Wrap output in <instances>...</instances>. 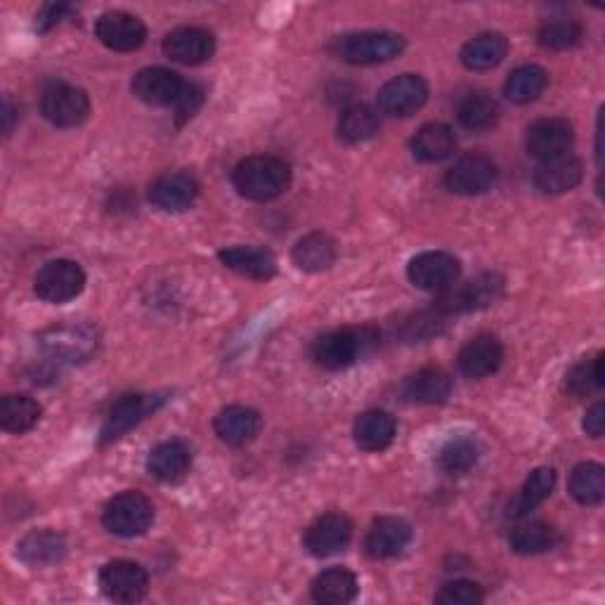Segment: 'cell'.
I'll return each mask as SVG.
<instances>
[{
    "mask_svg": "<svg viewBox=\"0 0 605 605\" xmlns=\"http://www.w3.org/2000/svg\"><path fill=\"white\" fill-rule=\"evenodd\" d=\"M154 523V506L138 490H125L107 502L102 525L117 537H140Z\"/></svg>",
    "mask_w": 605,
    "mask_h": 605,
    "instance_id": "6",
    "label": "cell"
},
{
    "mask_svg": "<svg viewBox=\"0 0 605 605\" xmlns=\"http://www.w3.org/2000/svg\"><path fill=\"white\" fill-rule=\"evenodd\" d=\"M483 589L475 582L468 579H454L443 584V589L435 594V603L440 605H481L483 603Z\"/></svg>",
    "mask_w": 605,
    "mask_h": 605,
    "instance_id": "43",
    "label": "cell"
},
{
    "mask_svg": "<svg viewBox=\"0 0 605 605\" xmlns=\"http://www.w3.org/2000/svg\"><path fill=\"white\" fill-rule=\"evenodd\" d=\"M163 54L169 60L185 64V67H196L204 64L213 58L215 52V39L213 33L199 27H180L167 33V39L161 43Z\"/></svg>",
    "mask_w": 605,
    "mask_h": 605,
    "instance_id": "15",
    "label": "cell"
},
{
    "mask_svg": "<svg viewBox=\"0 0 605 605\" xmlns=\"http://www.w3.org/2000/svg\"><path fill=\"white\" fill-rule=\"evenodd\" d=\"M405 395L419 405H443L452 395V379L440 366H424L405 381Z\"/></svg>",
    "mask_w": 605,
    "mask_h": 605,
    "instance_id": "30",
    "label": "cell"
},
{
    "mask_svg": "<svg viewBox=\"0 0 605 605\" xmlns=\"http://www.w3.org/2000/svg\"><path fill=\"white\" fill-rule=\"evenodd\" d=\"M573 500L582 506H598L605 497V468L596 462L577 464L567 483Z\"/></svg>",
    "mask_w": 605,
    "mask_h": 605,
    "instance_id": "34",
    "label": "cell"
},
{
    "mask_svg": "<svg viewBox=\"0 0 605 605\" xmlns=\"http://www.w3.org/2000/svg\"><path fill=\"white\" fill-rule=\"evenodd\" d=\"M558 530L544 521H527L511 530L508 544L521 556L546 554L558 544Z\"/></svg>",
    "mask_w": 605,
    "mask_h": 605,
    "instance_id": "33",
    "label": "cell"
},
{
    "mask_svg": "<svg viewBox=\"0 0 605 605\" xmlns=\"http://www.w3.org/2000/svg\"><path fill=\"white\" fill-rule=\"evenodd\" d=\"M85 289V272L79 263L60 259L46 263L33 280L36 296L52 305L79 299Z\"/></svg>",
    "mask_w": 605,
    "mask_h": 605,
    "instance_id": "7",
    "label": "cell"
},
{
    "mask_svg": "<svg viewBox=\"0 0 605 605\" xmlns=\"http://www.w3.org/2000/svg\"><path fill=\"white\" fill-rule=\"evenodd\" d=\"M201 104H204V90H201L196 83H185V88H182L180 98H178L175 104H173L178 123L190 121V119L199 112V107H201Z\"/></svg>",
    "mask_w": 605,
    "mask_h": 605,
    "instance_id": "45",
    "label": "cell"
},
{
    "mask_svg": "<svg viewBox=\"0 0 605 605\" xmlns=\"http://www.w3.org/2000/svg\"><path fill=\"white\" fill-rule=\"evenodd\" d=\"M261 428H263L261 414L244 405H230L225 410H220L213 419L215 435L230 447H244L253 443V440L259 437Z\"/></svg>",
    "mask_w": 605,
    "mask_h": 605,
    "instance_id": "19",
    "label": "cell"
},
{
    "mask_svg": "<svg viewBox=\"0 0 605 605\" xmlns=\"http://www.w3.org/2000/svg\"><path fill=\"white\" fill-rule=\"evenodd\" d=\"M584 433L589 437H601L605 431V405L603 402H596L594 407L586 410L584 414Z\"/></svg>",
    "mask_w": 605,
    "mask_h": 605,
    "instance_id": "47",
    "label": "cell"
},
{
    "mask_svg": "<svg viewBox=\"0 0 605 605\" xmlns=\"http://www.w3.org/2000/svg\"><path fill=\"white\" fill-rule=\"evenodd\" d=\"M192 466V452L182 440H167L147 456V471L161 483H178L185 478Z\"/></svg>",
    "mask_w": 605,
    "mask_h": 605,
    "instance_id": "25",
    "label": "cell"
},
{
    "mask_svg": "<svg viewBox=\"0 0 605 605\" xmlns=\"http://www.w3.org/2000/svg\"><path fill=\"white\" fill-rule=\"evenodd\" d=\"M397 424L393 414L383 410H370L355 419L353 437L362 452H383L393 445Z\"/></svg>",
    "mask_w": 605,
    "mask_h": 605,
    "instance_id": "26",
    "label": "cell"
},
{
    "mask_svg": "<svg viewBox=\"0 0 605 605\" xmlns=\"http://www.w3.org/2000/svg\"><path fill=\"white\" fill-rule=\"evenodd\" d=\"M504 296V280L500 274L485 272L466 284H452L450 289L440 291L435 301V310H440L445 317L475 313V310H485L497 303Z\"/></svg>",
    "mask_w": 605,
    "mask_h": 605,
    "instance_id": "5",
    "label": "cell"
},
{
    "mask_svg": "<svg viewBox=\"0 0 605 605\" xmlns=\"http://www.w3.org/2000/svg\"><path fill=\"white\" fill-rule=\"evenodd\" d=\"M218 259L228 270L249 280L265 282L278 274V259L265 246H230L220 251Z\"/></svg>",
    "mask_w": 605,
    "mask_h": 605,
    "instance_id": "22",
    "label": "cell"
},
{
    "mask_svg": "<svg viewBox=\"0 0 605 605\" xmlns=\"http://www.w3.org/2000/svg\"><path fill=\"white\" fill-rule=\"evenodd\" d=\"M161 402L163 397L159 395H140V393L123 395L121 400H117L102 424L100 443L109 445L114 443V440L123 437L128 431L135 428L142 419L154 414Z\"/></svg>",
    "mask_w": 605,
    "mask_h": 605,
    "instance_id": "13",
    "label": "cell"
},
{
    "mask_svg": "<svg viewBox=\"0 0 605 605\" xmlns=\"http://www.w3.org/2000/svg\"><path fill=\"white\" fill-rule=\"evenodd\" d=\"M548 83V73L540 64H525L511 71V77L504 83V95L516 102V104H527L535 102Z\"/></svg>",
    "mask_w": 605,
    "mask_h": 605,
    "instance_id": "35",
    "label": "cell"
},
{
    "mask_svg": "<svg viewBox=\"0 0 605 605\" xmlns=\"http://www.w3.org/2000/svg\"><path fill=\"white\" fill-rule=\"evenodd\" d=\"M460 370L468 379H485L500 370L504 362V345L497 336L481 334L471 339L460 351Z\"/></svg>",
    "mask_w": 605,
    "mask_h": 605,
    "instance_id": "21",
    "label": "cell"
},
{
    "mask_svg": "<svg viewBox=\"0 0 605 605\" xmlns=\"http://www.w3.org/2000/svg\"><path fill=\"white\" fill-rule=\"evenodd\" d=\"M506 54H508L506 36L497 31H487V33L475 36V39H471L462 48L460 60L471 71H487L502 64Z\"/></svg>",
    "mask_w": 605,
    "mask_h": 605,
    "instance_id": "31",
    "label": "cell"
},
{
    "mask_svg": "<svg viewBox=\"0 0 605 605\" xmlns=\"http://www.w3.org/2000/svg\"><path fill=\"white\" fill-rule=\"evenodd\" d=\"M232 185L249 201H272L289 190L291 167L280 157L255 154L236 163Z\"/></svg>",
    "mask_w": 605,
    "mask_h": 605,
    "instance_id": "1",
    "label": "cell"
},
{
    "mask_svg": "<svg viewBox=\"0 0 605 605\" xmlns=\"http://www.w3.org/2000/svg\"><path fill=\"white\" fill-rule=\"evenodd\" d=\"M497 163L485 154H466L445 175V185L450 192L462 196L485 194L497 182Z\"/></svg>",
    "mask_w": 605,
    "mask_h": 605,
    "instance_id": "12",
    "label": "cell"
},
{
    "mask_svg": "<svg viewBox=\"0 0 605 605\" xmlns=\"http://www.w3.org/2000/svg\"><path fill=\"white\" fill-rule=\"evenodd\" d=\"M71 12L73 10L67 3H48V6H43V10L39 14H36V29H39V31H50V29H54L58 24H62Z\"/></svg>",
    "mask_w": 605,
    "mask_h": 605,
    "instance_id": "46",
    "label": "cell"
},
{
    "mask_svg": "<svg viewBox=\"0 0 605 605\" xmlns=\"http://www.w3.org/2000/svg\"><path fill=\"white\" fill-rule=\"evenodd\" d=\"M199 196V185L196 180L188 173H169L161 175L159 180L152 182L150 188V201L169 213H180L194 206V201Z\"/></svg>",
    "mask_w": 605,
    "mask_h": 605,
    "instance_id": "23",
    "label": "cell"
},
{
    "mask_svg": "<svg viewBox=\"0 0 605 605\" xmlns=\"http://www.w3.org/2000/svg\"><path fill=\"white\" fill-rule=\"evenodd\" d=\"M41 405L29 395H6L0 402V426L8 433H27L41 421Z\"/></svg>",
    "mask_w": 605,
    "mask_h": 605,
    "instance_id": "36",
    "label": "cell"
},
{
    "mask_svg": "<svg viewBox=\"0 0 605 605\" xmlns=\"http://www.w3.org/2000/svg\"><path fill=\"white\" fill-rule=\"evenodd\" d=\"M379 128H381V121L374 109L366 104H355V107H347L341 114L339 138L345 144H360V142L372 140L379 133Z\"/></svg>",
    "mask_w": 605,
    "mask_h": 605,
    "instance_id": "37",
    "label": "cell"
},
{
    "mask_svg": "<svg viewBox=\"0 0 605 605\" xmlns=\"http://www.w3.org/2000/svg\"><path fill=\"white\" fill-rule=\"evenodd\" d=\"M17 556L31 567H48L67 556V540L58 530H33L17 544Z\"/></svg>",
    "mask_w": 605,
    "mask_h": 605,
    "instance_id": "27",
    "label": "cell"
},
{
    "mask_svg": "<svg viewBox=\"0 0 605 605\" xmlns=\"http://www.w3.org/2000/svg\"><path fill=\"white\" fill-rule=\"evenodd\" d=\"M481 460V447L468 435L452 437L445 443V447L437 454V466L450 475H464L468 473Z\"/></svg>",
    "mask_w": 605,
    "mask_h": 605,
    "instance_id": "39",
    "label": "cell"
},
{
    "mask_svg": "<svg viewBox=\"0 0 605 605\" xmlns=\"http://www.w3.org/2000/svg\"><path fill=\"white\" fill-rule=\"evenodd\" d=\"M14 114H17V109H14L12 100L6 95V100H3V131H6V135L12 133V128H14Z\"/></svg>",
    "mask_w": 605,
    "mask_h": 605,
    "instance_id": "48",
    "label": "cell"
},
{
    "mask_svg": "<svg viewBox=\"0 0 605 605\" xmlns=\"http://www.w3.org/2000/svg\"><path fill=\"white\" fill-rule=\"evenodd\" d=\"M336 58L347 64L370 67L400 58L405 52V39L391 31H357L339 36L334 41Z\"/></svg>",
    "mask_w": 605,
    "mask_h": 605,
    "instance_id": "4",
    "label": "cell"
},
{
    "mask_svg": "<svg viewBox=\"0 0 605 605\" xmlns=\"http://www.w3.org/2000/svg\"><path fill=\"white\" fill-rule=\"evenodd\" d=\"M456 150L454 131L447 123H426L412 138V154L421 163H437Z\"/></svg>",
    "mask_w": 605,
    "mask_h": 605,
    "instance_id": "32",
    "label": "cell"
},
{
    "mask_svg": "<svg viewBox=\"0 0 605 605\" xmlns=\"http://www.w3.org/2000/svg\"><path fill=\"white\" fill-rule=\"evenodd\" d=\"M428 100V83L416 73H402L379 90V109L383 114L407 119L416 114Z\"/></svg>",
    "mask_w": 605,
    "mask_h": 605,
    "instance_id": "11",
    "label": "cell"
},
{
    "mask_svg": "<svg viewBox=\"0 0 605 605\" xmlns=\"http://www.w3.org/2000/svg\"><path fill=\"white\" fill-rule=\"evenodd\" d=\"M95 36L100 43L114 52H133L144 46L147 41V27L140 20V17L123 12V10H112L100 14V20L95 22Z\"/></svg>",
    "mask_w": 605,
    "mask_h": 605,
    "instance_id": "14",
    "label": "cell"
},
{
    "mask_svg": "<svg viewBox=\"0 0 605 605\" xmlns=\"http://www.w3.org/2000/svg\"><path fill=\"white\" fill-rule=\"evenodd\" d=\"M462 265L447 251H426L419 253L407 265V278L416 289L424 291H445L460 282Z\"/></svg>",
    "mask_w": 605,
    "mask_h": 605,
    "instance_id": "10",
    "label": "cell"
},
{
    "mask_svg": "<svg viewBox=\"0 0 605 605\" xmlns=\"http://www.w3.org/2000/svg\"><path fill=\"white\" fill-rule=\"evenodd\" d=\"M41 351L60 364H85L93 360L100 345L95 326L85 322H60L39 334Z\"/></svg>",
    "mask_w": 605,
    "mask_h": 605,
    "instance_id": "2",
    "label": "cell"
},
{
    "mask_svg": "<svg viewBox=\"0 0 605 605\" xmlns=\"http://www.w3.org/2000/svg\"><path fill=\"white\" fill-rule=\"evenodd\" d=\"M376 345V334L372 329H334V332L322 334L313 343V360L322 370L341 372L353 366L357 360H362L366 353H372Z\"/></svg>",
    "mask_w": 605,
    "mask_h": 605,
    "instance_id": "3",
    "label": "cell"
},
{
    "mask_svg": "<svg viewBox=\"0 0 605 605\" xmlns=\"http://www.w3.org/2000/svg\"><path fill=\"white\" fill-rule=\"evenodd\" d=\"M605 386L603 379V353H598L594 360H584L573 372L567 374V389L575 395H589Z\"/></svg>",
    "mask_w": 605,
    "mask_h": 605,
    "instance_id": "41",
    "label": "cell"
},
{
    "mask_svg": "<svg viewBox=\"0 0 605 605\" xmlns=\"http://www.w3.org/2000/svg\"><path fill=\"white\" fill-rule=\"evenodd\" d=\"M188 81L180 79V73L167 67H147L135 73L131 83L133 95L144 104L152 107H173Z\"/></svg>",
    "mask_w": 605,
    "mask_h": 605,
    "instance_id": "18",
    "label": "cell"
},
{
    "mask_svg": "<svg viewBox=\"0 0 605 605\" xmlns=\"http://www.w3.org/2000/svg\"><path fill=\"white\" fill-rule=\"evenodd\" d=\"M445 315L440 313V310L431 307V310H421V313H416L407 324H405V339L407 341H428L433 336H437L440 332H443L445 326Z\"/></svg>",
    "mask_w": 605,
    "mask_h": 605,
    "instance_id": "44",
    "label": "cell"
},
{
    "mask_svg": "<svg viewBox=\"0 0 605 605\" xmlns=\"http://www.w3.org/2000/svg\"><path fill=\"white\" fill-rule=\"evenodd\" d=\"M573 125L565 119H542L527 128L525 147L527 154L540 161L558 159L571 152L573 147Z\"/></svg>",
    "mask_w": 605,
    "mask_h": 605,
    "instance_id": "17",
    "label": "cell"
},
{
    "mask_svg": "<svg viewBox=\"0 0 605 605\" xmlns=\"http://www.w3.org/2000/svg\"><path fill=\"white\" fill-rule=\"evenodd\" d=\"M537 39L546 50H567L579 43L582 27L575 20H548L542 24Z\"/></svg>",
    "mask_w": 605,
    "mask_h": 605,
    "instance_id": "42",
    "label": "cell"
},
{
    "mask_svg": "<svg viewBox=\"0 0 605 605\" xmlns=\"http://www.w3.org/2000/svg\"><path fill=\"white\" fill-rule=\"evenodd\" d=\"M43 117L58 128H77L90 114L85 90L69 83H50L41 98Z\"/></svg>",
    "mask_w": 605,
    "mask_h": 605,
    "instance_id": "9",
    "label": "cell"
},
{
    "mask_svg": "<svg viewBox=\"0 0 605 605\" xmlns=\"http://www.w3.org/2000/svg\"><path fill=\"white\" fill-rule=\"evenodd\" d=\"M353 540V523L343 513H324L305 530V548L315 558H329Z\"/></svg>",
    "mask_w": 605,
    "mask_h": 605,
    "instance_id": "16",
    "label": "cell"
},
{
    "mask_svg": "<svg viewBox=\"0 0 605 605\" xmlns=\"http://www.w3.org/2000/svg\"><path fill=\"white\" fill-rule=\"evenodd\" d=\"M100 589L114 603H138L150 589V575L135 561H112L100 571Z\"/></svg>",
    "mask_w": 605,
    "mask_h": 605,
    "instance_id": "8",
    "label": "cell"
},
{
    "mask_svg": "<svg viewBox=\"0 0 605 605\" xmlns=\"http://www.w3.org/2000/svg\"><path fill=\"white\" fill-rule=\"evenodd\" d=\"M336 242L326 232H310L296 242L291 259L303 272H322L336 263Z\"/></svg>",
    "mask_w": 605,
    "mask_h": 605,
    "instance_id": "29",
    "label": "cell"
},
{
    "mask_svg": "<svg viewBox=\"0 0 605 605\" xmlns=\"http://www.w3.org/2000/svg\"><path fill=\"white\" fill-rule=\"evenodd\" d=\"M412 540V527L407 521L397 516H381L372 523L370 533H366L364 548L372 558H393L405 552Z\"/></svg>",
    "mask_w": 605,
    "mask_h": 605,
    "instance_id": "20",
    "label": "cell"
},
{
    "mask_svg": "<svg viewBox=\"0 0 605 605\" xmlns=\"http://www.w3.org/2000/svg\"><path fill=\"white\" fill-rule=\"evenodd\" d=\"M456 119L468 131H487L500 119V104L487 93H473L466 100H462Z\"/></svg>",
    "mask_w": 605,
    "mask_h": 605,
    "instance_id": "40",
    "label": "cell"
},
{
    "mask_svg": "<svg viewBox=\"0 0 605 605\" xmlns=\"http://www.w3.org/2000/svg\"><path fill=\"white\" fill-rule=\"evenodd\" d=\"M582 175V161L573 154H565L558 159L542 161L533 175V182L542 194H565L579 185Z\"/></svg>",
    "mask_w": 605,
    "mask_h": 605,
    "instance_id": "24",
    "label": "cell"
},
{
    "mask_svg": "<svg viewBox=\"0 0 605 605\" xmlns=\"http://www.w3.org/2000/svg\"><path fill=\"white\" fill-rule=\"evenodd\" d=\"M554 487H556V471L552 466L535 468L523 483L518 500L513 502V516H525L527 511L544 504L548 497H552Z\"/></svg>",
    "mask_w": 605,
    "mask_h": 605,
    "instance_id": "38",
    "label": "cell"
},
{
    "mask_svg": "<svg viewBox=\"0 0 605 605\" xmlns=\"http://www.w3.org/2000/svg\"><path fill=\"white\" fill-rule=\"evenodd\" d=\"M360 584L357 577L345 567H329L320 573L310 586V594L322 605H345L357 598Z\"/></svg>",
    "mask_w": 605,
    "mask_h": 605,
    "instance_id": "28",
    "label": "cell"
}]
</instances>
